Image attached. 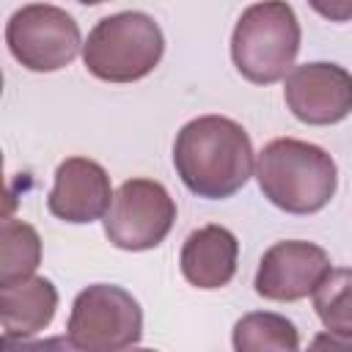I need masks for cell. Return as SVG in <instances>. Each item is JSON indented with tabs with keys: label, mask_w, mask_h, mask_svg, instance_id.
Listing matches in <instances>:
<instances>
[{
	"label": "cell",
	"mask_w": 352,
	"mask_h": 352,
	"mask_svg": "<svg viewBox=\"0 0 352 352\" xmlns=\"http://www.w3.org/2000/svg\"><path fill=\"white\" fill-rule=\"evenodd\" d=\"M173 165L190 192L220 201L248 184L253 173V146L234 118L201 116L179 129Z\"/></svg>",
	"instance_id": "6da1fadb"
},
{
	"label": "cell",
	"mask_w": 352,
	"mask_h": 352,
	"mask_svg": "<svg viewBox=\"0 0 352 352\" xmlns=\"http://www.w3.org/2000/svg\"><path fill=\"white\" fill-rule=\"evenodd\" d=\"M256 179L264 198L289 214H314L324 209L338 187L333 157L297 138L267 143L256 160Z\"/></svg>",
	"instance_id": "7a4b0ae2"
},
{
	"label": "cell",
	"mask_w": 352,
	"mask_h": 352,
	"mask_svg": "<svg viewBox=\"0 0 352 352\" xmlns=\"http://www.w3.org/2000/svg\"><path fill=\"white\" fill-rule=\"evenodd\" d=\"M300 52V22L289 3H253L236 19L231 36V58L236 72L270 85L286 77Z\"/></svg>",
	"instance_id": "3957f363"
},
{
	"label": "cell",
	"mask_w": 352,
	"mask_h": 352,
	"mask_svg": "<svg viewBox=\"0 0 352 352\" xmlns=\"http://www.w3.org/2000/svg\"><path fill=\"white\" fill-rule=\"evenodd\" d=\"M162 52V30L143 11H121L99 19L82 44L85 69L104 82H135L151 74Z\"/></svg>",
	"instance_id": "277c9868"
},
{
	"label": "cell",
	"mask_w": 352,
	"mask_h": 352,
	"mask_svg": "<svg viewBox=\"0 0 352 352\" xmlns=\"http://www.w3.org/2000/svg\"><path fill=\"white\" fill-rule=\"evenodd\" d=\"M66 336L77 352H121L140 341L143 311L126 289L94 283L74 297Z\"/></svg>",
	"instance_id": "5b68a950"
},
{
	"label": "cell",
	"mask_w": 352,
	"mask_h": 352,
	"mask_svg": "<svg viewBox=\"0 0 352 352\" xmlns=\"http://www.w3.org/2000/svg\"><path fill=\"white\" fill-rule=\"evenodd\" d=\"M6 44L25 69L58 72L77 58L82 41L72 14L50 3H30L11 14Z\"/></svg>",
	"instance_id": "8992f818"
},
{
	"label": "cell",
	"mask_w": 352,
	"mask_h": 352,
	"mask_svg": "<svg viewBox=\"0 0 352 352\" xmlns=\"http://www.w3.org/2000/svg\"><path fill=\"white\" fill-rule=\"evenodd\" d=\"M176 204L154 179H129L113 195L104 234L121 250H151L173 228Z\"/></svg>",
	"instance_id": "52a82bcc"
},
{
	"label": "cell",
	"mask_w": 352,
	"mask_h": 352,
	"mask_svg": "<svg viewBox=\"0 0 352 352\" xmlns=\"http://www.w3.org/2000/svg\"><path fill=\"white\" fill-rule=\"evenodd\" d=\"M283 99L302 124H338L352 113V74L327 60L294 66L286 77Z\"/></svg>",
	"instance_id": "ba28073f"
},
{
	"label": "cell",
	"mask_w": 352,
	"mask_h": 352,
	"mask_svg": "<svg viewBox=\"0 0 352 352\" xmlns=\"http://www.w3.org/2000/svg\"><path fill=\"white\" fill-rule=\"evenodd\" d=\"M330 275V256L324 248L302 239L275 242L258 261L256 294L275 302H294L319 289Z\"/></svg>",
	"instance_id": "9c48e42d"
},
{
	"label": "cell",
	"mask_w": 352,
	"mask_h": 352,
	"mask_svg": "<svg viewBox=\"0 0 352 352\" xmlns=\"http://www.w3.org/2000/svg\"><path fill=\"white\" fill-rule=\"evenodd\" d=\"M113 204L107 170L88 157H69L55 170L47 209L63 223H94Z\"/></svg>",
	"instance_id": "30bf717a"
},
{
	"label": "cell",
	"mask_w": 352,
	"mask_h": 352,
	"mask_svg": "<svg viewBox=\"0 0 352 352\" xmlns=\"http://www.w3.org/2000/svg\"><path fill=\"white\" fill-rule=\"evenodd\" d=\"M239 242L223 226H204L182 245V275L198 289H223L236 272Z\"/></svg>",
	"instance_id": "8fae6325"
},
{
	"label": "cell",
	"mask_w": 352,
	"mask_h": 352,
	"mask_svg": "<svg viewBox=\"0 0 352 352\" xmlns=\"http://www.w3.org/2000/svg\"><path fill=\"white\" fill-rule=\"evenodd\" d=\"M58 308V289L47 278H28L0 286V319L3 338L25 341L47 327Z\"/></svg>",
	"instance_id": "7c38bea8"
},
{
	"label": "cell",
	"mask_w": 352,
	"mask_h": 352,
	"mask_svg": "<svg viewBox=\"0 0 352 352\" xmlns=\"http://www.w3.org/2000/svg\"><path fill=\"white\" fill-rule=\"evenodd\" d=\"M234 352H300V333L280 314L253 311L234 324Z\"/></svg>",
	"instance_id": "4fadbf2b"
},
{
	"label": "cell",
	"mask_w": 352,
	"mask_h": 352,
	"mask_svg": "<svg viewBox=\"0 0 352 352\" xmlns=\"http://www.w3.org/2000/svg\"><path fill=\"white\" fill-rule=\"evenodd\" d=\"M0 286L33 278L41 261V239L33 226L6 217L0 234Z\"/></svg>",
	"instance_id": "5bb4252c"
},
{
	"label": "cell",
	"mask_w": 352,
	"mask_h": 352,
	"mask_svg": "<svg viewBox=\"0 0 352 352\" xmlns=\"http://www.w3.org/2000/svg\"><path fill=\"white\" fill-rule=\"evenodd\" d=\"M314 308L322 324L344 338H352V270L338 267L314 292Z\"/></svg>",
	"instance_id": "9a60e30c"
},
{
	"label": "cell",
	"mask_w": 352,
	"mask_h": 352,
	"mask_svg": "<svg viewBox=\"0 0 352 352\" xmlns=\"http://www.w3.org/2000/svg\"><path fill=\"white\" fill-rule=\"evenodd\" d=\"M3 352H77L69 336H52L38 341H11L3 338Z\"/></svg>",
	"instance_id": "2e32d148"
},
{
	"label": "cell",
	"mask_w": 352,
	"mask_h": 352,
	"mask_svg": "<svg viewBox=\"0 0 352 352\" xmlns=\"http://www.w3.org/2000/svg\"><path fill=\"white\" fill-rule=\"evenodd\" d=\"M305 352H352V338L336 333H319Z\"/></svg>",
	"instance_id": "e0dca14e"
},
{
	"label": "cell",
	"mask_w": 352,
	"mask_h": 352,
	"mask_svg": "<svg viewBox=\"0 0 352 352\" xmlns=\"http://www.w3.org/2000/svg\"><path fill=\"white\" fill-rule=\"evenodd\" d=\"M126 352H154V349H135V346H129Z\"/></svg>",
	"instance_id": "ac0fdd59"
}]
</instances>
